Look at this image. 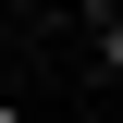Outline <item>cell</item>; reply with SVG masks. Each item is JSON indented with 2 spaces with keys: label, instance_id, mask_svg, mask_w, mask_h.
<instances>
[{
  "label": "cell",
  "instance_id": "6da1fadb",
  "mask_svg": "<svg viewBox=\"0 0 123 123\" xmlns=\"http://www.w3.org/2000/svg\"><path fill=\"white\" fill-rule=\"evenodd\" d=\"M111 62H123V25H111Z\"/></svg>",
  "mask_w": 123,
  "mask_h": 123
},
{
  "label": "cell",
  "instance_id": "7a4b0ae2",
  "mask_svg": "<svg viewBox=\"0 0 123 123\" xmlns=\"http://www.w3.org/2000/svg\"><path fill=\"white\" fill-rule=\"evenodd\" d=\"M0 123H25V111H0Z\"/></svg>",
  "mask_w": 123,
  "mask_h": 123
}]
</instances>
